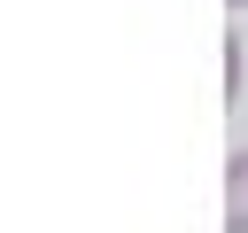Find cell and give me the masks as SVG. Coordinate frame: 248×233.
Here are the masks:
<instances>
[{
	"instance_id": "7a4b0ae2",
	"label": "cell",
	"mask_w": 248,
	"mask_h": 233,
	"mask_svg": "<svg viewBox=\"0 0 248 233\" xmlns=\"http://www.w3.org/2000/svg\"><path fill=\"white\" fill-rule=\"evenodd\" d=\"M225 8H248V0H225Z\"/></svg>"
},
{
	"instance_id": "6da1fadb",
	"label": "cell",
	"mask_w": 248,
	"mask_h": 233,
	"mask_svg": "<svg viewBox=\"0 0 248 233\" xmlns=\"http://www.w3.org/2000/svg\"><path fill=\"white\" fill-rule=\"evenodd\" d=\"M225 233H248V148L225 155Z\"/></svg>"
}]
</instances>
